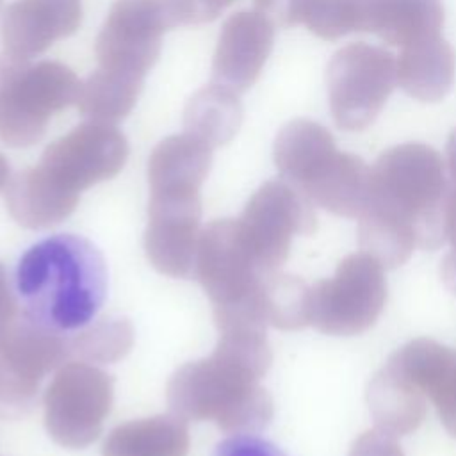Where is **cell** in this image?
Here are the masks:
<instances>
[{"mask_svg":"<svg viewBox=\"0 0 456 456\" xmlns=\"http://www.w3.org/2000/svg\"><path fill=\"white\" fill-rule=\"evenodd\" d=\"M212 164V146L183 132L162 139L148 160L151 191H200Z\"/></svg>","mask_w":456,"mask_h":456,"instance_id":"obj_21","label":"cell"},{"mask_svg":"<svg viewBox=\"0 0 456 456\" xmlns=\"http://www.w3.org/2000/svg\"><path fill=\"white\" fill-rule=\"evenodd\" d=\"M189 21L192 25L208 23L216 20L228 5H232L235 0H185Z\"/></svg>","mask_w":456,"mask_h":456,"instance_id":"obj_34","label":"cell"},{"mask_svg":"<svg viewBox=\"0 0 456 456\" xmlns=\"http://www.w3.org/2000/svg\"><path fill=\"white\" fill-rule=\"evenodd\" d=\"M14 296L23 317L57 335L87 328L107 297V265L86 237L50 235L18 260Z\"/></svg>","mask_w":456,"mask_h":456,"instance_id":"obj_2","label":"cell"},{"mask_svg":"<svg viewBox=\"0 0 456 456\" xmlns=\"http://www.w3.org/2000/svg\"><path fill=\"white\" fill-rule=\"evenodd\" d=\"M426 394L385 363L367 385V403L376 428L395 436L415 431L426 417Z\"/></svg>","mask_w":456,"mask_h":456,"instance_id":"obj_22","label":"cell"},{"mask_svg":"<svg viewBox=\"0 0 456 456\" xmlns=\"http://www.w3.org/2000/svg\"><path fill=\"white\" fill-rule=\"evenodd\" d=\"M132 342L134 330L126 319H103L69 340V349L89 362H116L130 351Z\"/></svg>","mask_w":456,"mask_h":456,"instance_id":"obj_29","label":"cell"},{"mask_svg":"<svg viewBox=\"0 0 456 456\" xmlns=\"http://www.w3.org/2000/svg\"><path fill=\"white\" fill-rule=\"evenodd\" d=\"M274 39V25L256 11L232 14L221 28L212 61V84L237 94L258 78Z\"/></svg>","mask_w":456,"mask_h":456,"instance_id":"obj_14","label":"cell"},{"mask_svg":"<svg viewBox=\"0 0 456 456\" xmlns=\"http://www.w3.org/2000/svg\"><path fill=\"white\" fill-rule=\"evenodd\" d=\"M265 273L242 242L235 219H217L201 232L194 274L214 308L255 305Z\"/></svg>","mask_w":456,"mask_h":456,"instance_id":"obj_10","label":"cell"},{"mask_svg":"<svg viewBox=\"0 0 456 456\" xmlns=\"http://www.w3.org/2000/svg\"><path fill=\"white\" fill-rule=\"evenodd\" d=\"M301 0H253L255 11L265 16L274 27L297 25Z\"/></svg>","mask_w":456,"mask_h":456,"instance_id":"obj_33","label":"cell"},{"mask_svg":"<svg viewBox=\"0 0 456 456\" xmlns=\"http://www.w3.org/2000/svg\"><path fill=\"white\" fill-rule=\"evenodd\" d=\"M235 221L242 242L267 273L287 260L294 235L315 230L314 203L281 178L260 185Z\"/></svg>","mask_w":456,"mask_h":456,"instance_id":"obj_8","label":"cell"},{"mask_svg":"<svg viewBox=\"0 0 456 456\" xmlns=\"http://www.w3.org/2000/svg\"><path fill=\"white\" fill-rule=\"evenodd\" d=\"M435 404L445 431L456 438V351L433 338H413L388 360Z\"/></svg>","mask_w":456,"mask_h":456,"instance_id":"obj_16","label":"cell"},{"mask_svg":"<svg viewBox=\"0 0 456 456\" xmlns=\"http://www.w3.org/2000/svg\"><path fill=\"white\" fill-rule=\"evenodd\" d=\"M297 23L321 39L335 41L356 32L354 0H301Z\"/></svg>","mask_w":456,"mask_h":456,"instance_id":"obj_30","label":"cell"},{"mask_svg":"<svg viewBox=\"0 0 456 456\" xmlns=\"http://www.w3.org/2000/svg\"><path fill=\"white\" fill-rule=\"evenodd\" d=\"M449 187L442 155L428 144L404 142L385 150L372 164L365 207L410 224L417 248L438 249L447 239Z\"/></svg>","mask_w":456,"mask_h":456,"instance_id":"obj_3","label":"cell"},{"mask_svg":"<svg viewBox=\"0 0 456 456\" xmlns=\"http://www.w3.org/2000/svg\"><path fill=\"white\" fill-rule=\"evenodd\" d=\"M338 155L331 132L305 118L289 121L278 132L273 148L281 180L305 196L328 175Z\"/></svg>","mask_w":456,"mask_h":456,"instance_id":"obj_17","label":"cell"},{"mask_svg":"<svg viewBox=\"0 0 456 456\" xmlns=\"http://www.w3.org/2000/svg\"><path fill=\"white\" fill-rule=\"evenodd\" d=\"M358 244L385 269H394L410 258L417 248V239L410 224L365 207L358 216Z\"/></svg>","mask_w":456,"mask_h":456,"instance_id":"obj_27","label":"cell"},{"mask_svg":"<svg viewBox=\"0 0 456 456\" xmlns=\"http://www.w3.org/2000/svg\"><path fill=\"white\" fill-rule=\"evenodd\" d=\"M45 426L62 447L93 444L112 406V379L87 362L62 365L45 392Z\"/></svg>","mask_w":456,"mask_h":456,"instance_id":"obj_7","label":"cell"},{"mask_svg":"<svg viewBox=\"0 0 456 456\" xmlns=\"http://www.w3.org/2000/svg\"><path fill=\"white\" fill-rule=\"evenodd\" d=\"M128 157V142L116 125L86 121L50 142L41 155L45 173L61 187L80 192L116 176Z\"/></svg>","mask_w":456,"mask_h":456,"instance_id":"obj_11","label":"cell"},{"mask_svg":"<svg viewBox=\"0 0 456 456\" xmlns=\"http://www.w3.org/2000/svg\"><path fill=\"white\" fill-rule=\"evenodd\" d=\"M187 420L171 415L130 420L114 428L103 447V456H187Z\"/></svg>","mask_w":456,"mask_h":456,"instance_id":"obj_23","label":"cell"},{"mask_svg":"<svg viewBox=\"0 0 456 456\" xmlns=\"http://www.w3.org/2000/svg\"><path fill=\"white\" fill-rule=\"evenodd\" d=\"M16 296L12 294L4 265L0 264V340L16 321Z\"/></svg>","mask_w":456,"mask_h":456,"instance_id":"obj_35","label":"cell"},{"mask_svg":"<svg viewBox=\"0 0 456 456\" xmlns=\"http://www.w3.org/2000/svg\"><path fill=\"white\" fill-rule=\"evenodd\" d=\"M271 365L265 328L226 324L208 358L185 363L167 383V404L183 420H212L226 433H256L273 419L260 378Z\"/></svg>","mask_w":456,"mask_h":456,"instance_id":"obj_1","label":"cell"},{"mask_svg":"<svg viewBox=\"0 0 456 456\" xmlns=\"http://www.w3.org/2000/svg\"><path fill=\"white\" fill-rule=\"evenodd\" d=\"M397 66V84L419 102H440L452 87L456 75L454 48L440 36H431L403 46Z\"/></svg>","mask_w":456,"mask_h":456,"instance_id":"obj_20","label":"cell"},{"mask_svg":"<svg viewBox=\"0 0 456 456\" xmlns=\"http://www.w3.org/2000/svg\"><path fill=\"white\" fill-rule=\"evenodd\" d=\"M78 194L61 187L41 166L14 175L5 187L9 214L25 228H48L68 217Z\"/></svg>","mask_w":456,"mask_h":456,"instance_id":"obj_19","label":"cell"},{"mask_svg":"<svg viewBox=\"0 0 456 456\" xmlns=\"http://www.w3.org/2000/svg\"><path fill=\"white\" fill-rule=\"evenodd\" d=\"M71 354L69 340L27 321H14L0 340V403H28L41 379Z\"/></svg>","mask_w":456,"mask_h":456,"instance_id":"obj_13","label":"cell"},{"mask_svg":"<svg viewBox=\"0 0 456 456\" xmlns=\"http://www.w3.org/2000/svg\"><path fill=\"white\" fill-rule=\"evenodd\" d=\"M175 27L169 0H116L96 37L100 68L144 78Z\"/></svg>","mask_w":456,"mask_h":456,"instance_id":"obj_9","label":"cell"},{"mask_svg":"<svg viewBox=\"0 0 456 456\" xmlns=\"http://www.w3.org/2000/svg\"><path fill=\"white\" fill-rule=\"evenodd\" d=\"M445 155H447V171H449V183L456 187V128L449 134L447 146H445Z\"/></svg>","mask_w":456,"mask_h":456,"instance_id":"obj_38","label":"cell"},{"mask_svg":"<svg viewBox=\"0 0 456 456\" xmlns=\"http://www.w3.org/2000/svg\"><path fill=\"white\" fill-rule=\"evenodd\" d=\"M440 273H442L444 283L456 294V253L454 251L445 255V258L442 262V267H440Z\"/></svg>","mask_w":456,"mask_h":456,"instance_id":"obj_37","label":"cell"},{"mask_svg":"<svg viewBox=\"0 0 456 456\" xmlns=\"http://www.w3.org/2000/svg\"><path fill=\"white\" fill-rule=\"evenodd\" d=\"M0 2H2V0H0Z\"/></svg>","mask_w":456,"mask_h":456,"instance_id":"obj_39","label":"cell"},{"mask_svg":"<svg viewBox=\"0 0 456 456\" xmlns=\"http://www.w3.org/2000/svg\"><path fill=\"white\" fill-rule=\"evenodd\" d=\"M242 123V103L239 94L208 84L196 91L183 110L185 132L200 137L212 148L230 142Z\"/></svg>","mask_w":456,"mask_h":456,"instance_id":"obj_24","label":"cell"},{"mask_svg":"<svg viewBox=\"0 0 456 456\" xmlns=\"http://www.w3.org/2000/svg\"><path fill=\"white\" fill-rule=\"evenodd\" d=\"M142 84L141 77L98 68L82 82L75 105L91 121L116 125L135 107Z\"/></svg>","mask_w":456,"mask_h":456,"instance_id":"obj_25","label":"cell"},{"mask_svg":"<svg viewBox=\"0 0 456 456\" xmlns=\"http://www.w3.org/2000/svg\"><path fill=\"white\" fill-rule=\"evenodd\" d=\"M200 219V191L150 192L144 249L159 273L187 278L194 271Z\"/></svg>","mask_w":456,"mask_h":456,"instance_id":"obj_12","label":"cell"},{"mask_svg":"<svg viewBox=\"0 0 456 456\" xmlns=\"http://www.w3.org/2000/svg\"><path fill=\"white\" fill-rule=\"evenodd\" d=\"M383 269L363 251L342 258L331 278L310 287V324L337 337L367 331L387 303Z\"/></svg>","mask_w":456,"mask_h":456,"instance_id":"obj_6","label":"cell"},{"mask_svg":"<svg viewBox=\"0 0 456 456\" xmlns=\"http://www.w3.org/2000/svg\"><path fill=\"white\" fill-rule=\"evenodd\" d=\"M451 185V183H449ZM445 235L456 253V187H449L447 203H445Z\"/></svg>","mask_w":456,"mask_h":456,"instance_id":"obj_36","label":"cell"},{"mask_svg":"<svg viewBox=\"0 0 456 456\" xmlns=\"http://www.w3.org/2000/svg\"><path fill=\"white\" fill-rule=\"evenodd\" d=\"M82 82L62 62L0 55V139L11 148L39 142L55 112L77 103Z\"/></svg>","mask_w":456,"mask_h":456,"instance_id":"obj_4","label":"cell"},{"mask_svg":"<svg viewBox=\"0 0 456 456\" xmlns=\"http://www.w3.org/2000/svg\"><path fill=\"white\" fill-rule=\"evenodd\" d=\"M356 32H372L385 43L406 46L440 36L442 0H354Z\"/></svg>","mask_w":456,"mask_h":456,"instance_id":"obj_18","label":"cell"},{"mask_svg":"<svg viewBox=\"0 0 456 456\" xmlns=\"http://www.w3.org/2000/svg\"><path fill=\"white\" fill-rule=\"evenodd\" d=\"M370 167L353 153L340 151L330 173L306 194V198L342 217H358L369 196Z\"/></svg>","mask_w":456,"mask_h":456,"instance_id":"obj_26","label":"cell"},{"mask_svg":"<svg viewBox=\"0 0 456 456\" xmlns=\"http://www.w3.org/2000/svg\"><path fill=\"white\" fill-rule=\"evenodd\" d=\"M260 312L265 324L299 330L310 324V287L297 276L265 273L260 285Z\"/></svg>","mask_w":456,"mask_h":456,"instance_id":"obj_28","label":"cell"},{"mask_svg":"<svg viewBox=\"0 0 456 456\" xmlns=\"http://www.w3.org/2000/svg\"><path fill=\"white\" fill-rule=\"evenodd\" d=\"M349 456H404L395 435L374 428L363 431L351 445Z\"/></svg>","mask_w":456,"mask_h":456,"instance_id":"obj_32","label":"cell"},{"mask_svg":"<svg viewBox=\"0 0 456 456\" xmlns=\"http://www.w3.org/2000/svg\"><path fill=\"white\" fill-rule=\"evenodd\" d=\"M397 84L394 55L363 41L342 46L326 68L328 102L340 130L367 128Z\"/></svg>","mask_w":456,"mask_h":456,"instance_id":"obj_5","label":"cell"},{"mask_svg":"<svg viewBox=\"0 0 456 456\" xmlns=\"http://www.w3.org/2000/svg\"><path fill=\"white\" fill-rule=\"evenodd\" d=\"M82 23L80 0H16L2 20L4 52L32 59Z\"/></svg>","mask_w":456,"mask_h":456,"instance_id":"obj_15","label":"cell"},{"mask_svg":"<svg viewBox=\"0 0 456 456\" xmlns=\"http://www.w3.org/2000/svg\"><path fill=\"white\" fill-rule=\"evenodd\" d=\"M212 456H287L280 447L253 433H239L221 440Z\"/></svg>","mask_w":456,"mask_h":456,"instance_id":"obj_31","label":"cell"}]
</instances>
